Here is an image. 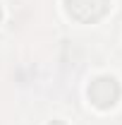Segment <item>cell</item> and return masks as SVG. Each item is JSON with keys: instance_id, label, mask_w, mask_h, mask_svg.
<instances>
[{"instance_id": "cell-4", "label": "cell", "mask_w": 122, "mask_h": 125, "mask_svg": "<svg viewBox=\"0 0 122 125\" xmlns=\"http://www.w3.org/2000/svg\"><path fill=\"white\" fill-rule=\"evenodd\" d=\"M0 19H2V10H0Z\"/></svg>"}, {"instance_id": "cell-2", "label": "cell", "mask_w": 122, "mask_h": 125, "mask_svg": "<svg viewBox=\"0 0 122 125\" xmlns=\"http://www.w3.org/2000/svg\"><path fill=\"white\" fill-rule=\"evenodd\" d=\"M108 0H67V12L79 22H96L105 15Z\"/></svg>"}, {"instance_id": "cell-3", "label": "cell", "mask_w": 122, "mask_h": 125, "mask_svg": "<svg viewBox=\"0 0 122 125\" xmlns=\"http://www.w3.org/2000/svg\"><path fill=\"white\" fill-rule=\"evenodd\" d=\"M50 125H65V123H62V120H53Z\"/></svg>"}, {"instance_id": "cell-1", "label": "cell", "mask_w": 122, "mask_h": 125, "mask_svg": "<svg viewBox=\"0 0 122 125\" xmlns=\"http://www.w3.org/2000/svg\"><path fill=\"white\" fill-rule=\"evenodd\" d=\"M117 96H120V84L113 77H98V79H93L91 87H89V99H91L93 106H98V108L115 106Z\"/></svg>"}]
</instances>
